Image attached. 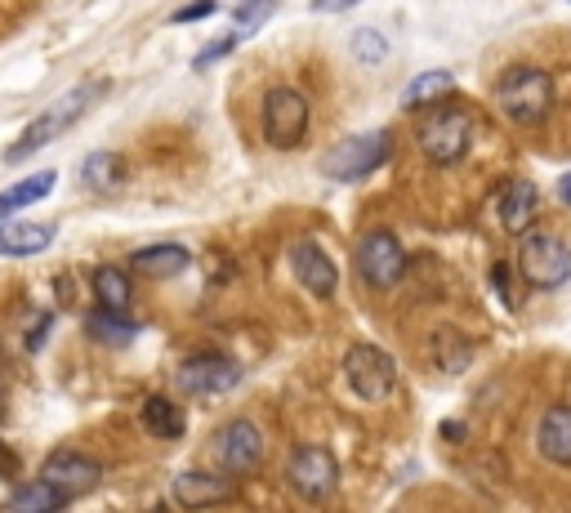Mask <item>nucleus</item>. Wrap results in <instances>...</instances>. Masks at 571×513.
I'll return each mask as SVG.
<instances>
[{
	"instance_id": "nucleus-1",
	"label": "nucleus",
	"mask_w": 571,
	"mask_h": 513,
	"mask_svg": "<svg viewBox=\"0 0 571 513\" xmlns=\"http://www.w3.org/2000/svg\"><path fill=\"white\" fill-rule=\"evenodd\" d=\"M103 94V85H76V89H67L63 98H54L50 108L36 117V121H28V130L10 143V152H6V161L10 165H19V161H28L32 152H41V148H50L59 135H67L85 113H89V103Z\"/></svg>"
},
{
	"instance_id": "nucleus-2",
	"label": "nucleus",
	"mask_w": 571,
	"mask_h": 513,
	"mask_svg": "<svg viewBox=\"0 0 571 513\" xmlns=\"http://www.w3.org/2000/svg\"><path fill=\"white\" fill-rule=\"evenodd\" d=\"M496 103L500 113L518 126H536L549 117L553 108V81L540 72V67H509L496 85Z\"/></svg>"
},
{
	"instance_id": "nucleus-3",
	"label": "nucleus",
	"mask_w": 571,
	"mask_h": 513,
	"mask_svg": "<svg viewBox=\"0 0 571 513\" xmlns=\"http://www.w3.org/2000/svg\"><path fill=\"white\" fill-rule=\"evenodd\" d=\"M415 139H420V152L433 165H455V161H465V152H469L474 117L465 108H437L415 126Z\"/></svg>"
},
{
	"instance_id": "nucleus-4",
	"label": "nucleus",
	"mask_w": 571,
	"mask_h": 513,
	"mask_svg": "<svg viewBox=\"0 0 571 513\" xmlns=\"http://www.w3.org/2000/svg\"><path fill=\"white\" fill-rule=\"evenodd\" d=\"M393 157V135L389 130H371V135H353L345 143H335L321 161V174L326 179H339V183H358L367 174H376L384 161Z\"/></svg>"
},
{
	"instance_id": "nucleus-5",
	"label": "nucleus",
	"mask_w": 571,
	"mask_h": 513,
	"mask_svg": "<svg viewBox=\"0 0 571 513\" xmlns=\"http://www.w3.org/2000/svg\"><path fill=\"white\" fill-rule=\"evenodd\" d=\"M260 121H264V139H268L277 152L299 148L304 135H308V103H304L299 89L277 85V89L264 94V113H260Z\"/></svg>"
},
{
	"instance_id": "nucleus-6",
	"label": "nucleus",
	"mask_w": 571,
	"mask_h": 513,
	"mask_svg": "<svg viewBox=\"0 0 571 513\" xmlns=\"http://www.w3.org/2000/svg\"><path fill=\"white\" fill-rule=\"evenodd\" d=\"M175 384L188 397H219V393H233L242 384V366L223 353H197V357L179 362Z\"/></svg>"
},
{
	"instance_id": "nucleus-7",
	"label": "nucleus",
	"mask_w": 571,
	"mask_h": 513,
	"mask_svg": "<svg viewBox=\"0 0 571 513\" xmlns=\"http://www.w3.org/2000/svg\"><path fill=\"white\" fill-rule=\"evenodd\" d=\"M358 272H362L376 290L398 286L402 272H406V250H402V242H398L389 228H371V233L358 242Z\"/></svg>"
},
{
	"instance_id": "nucleus-8",
	"label": "nucleus",
	"mask_w": 571,
	"mask_h": 513,
	"mask_svg": "<svg viewBox=\"0 0 571 513\" xmlns=\"http://www.w3.org/2000/svg\"><path fill=\"white\" fill-rule=\"evenodd\" d=\"M286 482L295 487V495H304L308 504H321L335 495L339 487V464L326 447H299L290 456V469H286Z\"/></svg>"
},
{
	"instance_id": "nucleus-9",
	"label": "nucleus",
	"mask_w": 571,
	"mask_h": 513,
	"mask_svg": "<svg viewBox=\"0 0 571 513\" xmlns=\"http://www.w3.org/2000/svg\"><path fill=\"white\" fill-rule=\"evenodd\" d=\"M345 375H349L353 393H358V397H367V402H384V397L393 393V384H398V366H393V357H389L384 349H376V344H358V349H349V357H345Z\"/></svg>"
},
{
	"instance_id": "nucleus-10",
	"label": "nucleus",
	"mask_w": 571,
	"mask_h": 513,
	"mask_svg": "<svg viewBox=\"0 0 571 513\" xmlns=\"http://www.w3.org/2000/svg\"><path fill=\"white\" fill-rule=\"evenodd\" d=\"M214 460L223 473H255L264 464V434L251 420H228L214 434Z\"/></svg>"
},
{
	"instance_id": "nucleus-11",
	"label": "nucleus",
	"mask_w": 571,
	"mask_h": 513,
	"mask_svg": "<svg viewBox=\"0 0 571 513\" xmlns=\"http://www.w3.org/2000/svg\"><path fill=\"white\" fill-rule=\"evenodd\" d=\"M522 277L536 286V290H558L567 277H571V250L558 242V237H527L522 242Z\"/></svg>"
},
{
	"instance_id": "nucleus-12",
	"label": "nucleus",
	"mask_w": 571,
	"mask_h": 513,
	"mask_svg": "<svg viewBox=\"0 0 571 513\" xmlns=\"http://www.w3.org/2000/svg\"><path fill=\"white\" fill-rule=\"evenodd\" d=\"M290 272H295L299 286H304L308 295H317V299H330V295L339 290V268H335V259L326 255L321 242H295V250H290Z\"/></svg>"
},
{
	"instance_id": "nucleus-13",
	"label": "nucleus",
	"mask_w": 571,
	"mask_h": 513,
	"mask_svg": "<svg viewBox=\"0 0 571 513\" xmlns=\"http://www.w3.org/2000/svg\"><path fill=\"white\" fill-rule=\"evenodd\" d=\"M41 478L54 482V487H63L67 495H81V491H94V487H98L103 464L89 460V456H81V451H54V456L41 464Z\"/></svg>"
},
{
	"instance_id": "nucleus-14",
	"label": "nucleus",
	"mask_w": 571,
	"mask_h": 513,
	"mask_svg": "<svg viewBox=\"0 0 571 513\" xmlns=\"http://www.w3.org/2000/svg\"><path fill=\"white\" fill-rule=\"evenodd\" d=\"M170 495L183 504V509H205V504H223V500H233L237 487L233 478H214V473H179Z\"/></svg>"
},
{
	"instance_id": "nucleus-15",
	"label": "nucleus",
	"mask_w": 571,
	"mask_h": 513,
	"mask_svg": "<svg viewBox=\"0 0 571 513\" xmlns=\"http://www.w3.org/2000/svg\"><path fill=\"white\" fill-rule=\"evenodd\" d=\"M536 205H540V192H536V183H527V179H514L509 192H500V224H505L509 237H522V233L531 228Z\"/></svg>"
},
{
	"instance_id": "nucleus-16",
	"label": "nucleus",
	"mask_w": 571,
	"mask_h": 513,
	"mask_svg": "<svg viewBox=\"0 0 571 513\" xmlns=\"http://www.w3.org/2000/svg\"><path fill=\"white\" fill-rule=\"evenodd\" d=\"M54 224H32V220H6L0 228V255H41L54 246Z\"/></svg>"
},
{
	"instance_id": "nucleus-17",
	"label": "nucleus",
	"mask_w": 571,
	"mask_h": 513,
	"mask_svg": "<svg viewBox=\"0 0 571 513\" xmlns=\"http://www.w3.org/2000/svg\"><path fill=\"white\" fill-rule=\"evenodd\" d=\"M540 456L549 464H571V406H549L540 416Z\"/></svg>"
},
{
	"instance_id": "nucleus-18",
	"label": "nucleus",
	"mask_w": 571,
	"mask_h": 513,
	"mask_svg": "<svg viewBox=\"0 0 571 513\" xmlns=\"http://www.w3.org/2000/svg\"><path fill=\"white\" fill-rule=\"evenodd\" d=\"M54 183H59V174L54 170H41V174H28L23 183L6 188V192H0V224H6L10 215H19V211H28V205L45 201L54 192Z\"/></svg>"
},
{
	"instance_id": "nucleus-19",
	"label": "nucleus",
	"mask_w": 571,
	"mask_h": 513,
	"mask_svg": "<svg viewBox=\"0 0 571 513\" xmlns=\"http://www.w3.org/2000/svg\"><path fill=\"white\" fill-rule=\"evenodd\" d=\"M144 429H148L152 438H161V442L183 438V429H188L183 406L170 402V397H148V402H144Z\"/></svg>"
},
{
	"instance_id": "nucleus-20",
	"label": "nucleus",
	"mask_w": 571,
	"mask_h": 513,
	"mask_svg": "<svg viewBox=\"0 0 571 513\" xmlns=\"http://www.w3.org/2000/svg\"><path fill=\"white\" fill-rule=\"evenodd\" d=\"M130 264H135L144 277H179V272L192 264V255H188L183 246L166 242V246H144V250H135Z\"/></svg>"
},
{
	"instance_id": "nucleus-21",
	"label": "nucleus",
	"mask_w": 571,
	"mask_h": 513,
	"mask_svg": "<svg viewBox=\"0 0 571 513\" xmlns=\"http://www.w3.org/2000/svg\"><path fill=\"white\" fill-rule=\"evenodd\" d=\"M67 500H72V495H67L63 487L36 478V482H28V487H19V491L10 495V509H19V513H54V509H63Z\"/></svg>"
},
{
	"instance_id": "nucleus-22",
	"label": "nucleus",
	"mask_w": 571,
	"mask_h": 513,
	"mask_svg": "<svg viewBox=\"0 0 571 513\" xmlns=\"http://www.w3.org/2000/svg\"><path fill=\"white\" fill-rule=\"evenodd\" d=\"M94 295H98V308H112V313H126L130 308V277L121 268H94Z\"/></svg>"
},
{
	"instance_id": "nucleus-23",
	"label": "nucleus",
	"mask_w": 571,
	"mask_h": 513,
	"mask_svg": "<svg viewBox=\"0 0 571 513\" xmlns=\"http://www.w3.org/2000/svg\"><path fill=\"white\" fill-rule=\"evenodd\" d=\"M121 179H126L121 157H112V152H94V157H85V165H81V183H85L89 192H117Z\"/></svg>"
},
{
	"instance_id": "nucleus-24",
	"label": "nucleus",
	"mask_w": 571,
	"mask_h": 513,
	"mask_svg": "<svg viewBox=\"0 0 571 513\" xmlns=\"http://www.w3.org/2000/svg\"><path fill=\"white\" fill-rule=\"evenodd\" d=\"M85 331H89L94 340H103V344H130V340L139 335V327L126 322L121 313H112V308H98V313H89V318H85Z\"/></svg>"
},
{
	"instance_id": "nucleus-25",
	"label": "nucleus",
	"mask_w": 571,
	"mask_h": 513,
	"mask_svg": "<svg viewBox=\"0 0 571 513\" xmlns=\"http://www.w3.org/2000/svg\"><path fill=\"white\" fill-rule=\"evenodd\" d=\"M451 89H455L451 72H420V76L402 89V108H424V103H433V98H446Z\"/></svg>"
},
{
	"instance_id": "nucleus-26",
	"label": "nucleus",
	"mask_w": 571,
	"mask_h": 513,
	"mask_svg": "<svg viewBox=\"0 0 571 513\" xmlns=\"http://www.w3.org/2000/svg\"><path fill=\"white\" fill-rule=\"evenodd\" d=\"M469 344L455 335V331H437V340H433V357H437V366L442 371H465V362H469Z\"/></svg>"
},
{
	"instance_id": "nucleus-27",
	"label": "nucleus",
	"mask_w": 571,
	"mask_h": 513,
	"mask_svg": "<svg viewBox=\"0 0 571 513\" xmlns=\"http://www.w3.org/2000/svg\"><path fill=\"white\" fill-rule=\"evenodd\" d=\"M353 54H358L362 63H384L389 41H384L376 28H358V32H353Z\"/></svg>"
},
{
	"instance_id": "nucleus-28",
	"label": "nucleus",
	"mask_w": 571,
	"mask_h": 513,
	"mask_svg": "<svg viewBox=\"0 0 571 513\" xmlns=\"http://www.w3.org/2000/svg\"><path fill=\"white\" fill-rule=\"evenodd\" d=\"M268 10H273V0H242V6L233 10V19H237L242 32H255L268 19Z\"/></svg>"
},
{
	"instance_id": "nucleus-29",
	"label": "nucleus",
	"mask_w": 571,
	"mask_h": 513,
	"mask_svg": "<svg viewBox=\"0 0 571 513\" xmlns=\"http://www.w3.org/2000/svg\"><path fill=\"white\" fill-rule=\"evenodd\" d=\"M210 14H219L214 0H192V6H183V10L170 14V23H175V28H179V23H201V19H210Z\"/></svg>"
},
{
	"instance_id": "nucleus-30",
	"label": "nucleus",
	"mask_w": 571,
	"mask_h": 513,
	"mask_svg": "<svg viewBox=\"0 0 571 513\" xmlns=\"http://www.w3.org/2000/svg\"><path fill=\"white\" fill-rule=\"evenodd\" d=\"M233 45H237V36H223V41H210L201 54H197V67H210V63H219V58H228L233 54Z\"/></svg>"
},
{
	"instance_id": "nucleus-31",
	"label": "nucleus",
	"mask_w": 571,
	"mask_h": 513,
	"mask_svg": "<svg viewBox=\"0 0 571 513\" xmlns=\"http://www.w3.org/2000/svg\"><path fill=\"white\" fill-rule=\"evenodd\" d=\"M0 478H10V482L19 478V456H14L6 442H0Z\"/></svg>"
},
{
	"instance_id": "nucleus-32",
	"label": "nucleus",
	"mask_w": 571,
	"mask_h": 513,
	"mask_svg": "<svg viewBox=\"0 0 571 513\" xmlns=\"http://www.w3.org/2000/svg\"><path fill=\"white\" fill-rule=\"evenodd\" d=\"M50 327H54V318H50V313H45V318H41V322L32 327V335H28V349H32V353H36L41 344H45V335H50Z\"/></svg>"
},
{
	"instance_id": "nucleus-33",
	"label": "nucleus",
	"mask_w": 571,
	"mask_h": 513,
	"mask_svg": "<svg viewBox=\"0 0 571 513\" xmlns=\"http://www.w3.org/2000/svg\"><path fill=\"white\" fill-rule=\"evenodd\" d=\"M349 6H358V0H313L317 14H339V10H349Z\"/></svg>"
},
{
	"instance_id": "nucleus-34",
	"label": "nucleus",
	"mask_w": 571,
	"mask_h": 513,
	"mask_svg": "<svg viewBox=\"0 0 571 513\" xmlns=\"http://www.w3.org/2000/svg\"><path fill=\"white\" fill-rule=\"evenodd\" d=\"M491 286L500 290V299H509V268H505V264L491 268Z\"/></svg>"
},
{
	"instance_id": "nucleus-35",
	"label": "nucleus",
	"mask_w": 571,
	"mask_h": 513,
	"mask_svg": "<svg viewBox=\"0 0 571 513\" xmlns=\"http://www.w3.org/2000/svg\"><path fill=\"white\" fill-rule=\"evenodd\" d=\"M558 192H562V201H567V205H571V174H567V179H562V183H558Z\"/></svg>"
},
{
	"instance_id": "nucleus-36",
	"label": "nucleus",
	"mask_w": 571,
	"mask_h": 513,
	"mask_svg": "<svg viewBox=\"0 0 571 513\" xmlns=\"http://www.w3.org/2000/svg\"><path fill=\"white\" fill-rule=\"evenodd\" d=\"M567 6H571V0H567Z\"/></svg>"
}]
</instances>
